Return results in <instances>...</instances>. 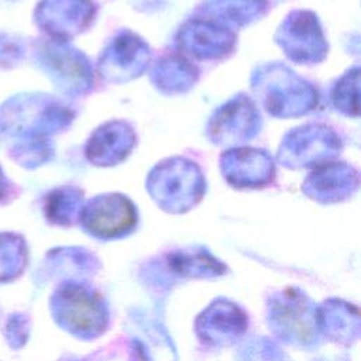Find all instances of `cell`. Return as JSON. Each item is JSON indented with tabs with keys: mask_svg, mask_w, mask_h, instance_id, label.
I'll use <instances>...</instances> for the list:
<instances>
[{
	"mask_svg": "<svg viewBox=\"0 0 361 361\" xmlns=\"http://www.w3.org/2000/svg\"><path fill=\"white\" fill-rule=\"evenodd\" d=\"M25 251L23 243L10 234L0 235V281L16 276L24 265Z\"/></svg>",
	"mask_w": 361,
	"mask_h": 361,
	"instance_id": "6da1fadb",
	"label": "cell"
},
{
	"mask_svg": "<svg viewBox=\"0 0 361 361\" xmlns=\"http://www.w3.org/2000/svg\"><path fill=\"white\" fill-rule=\"evenodd\" d=\"M59 309L63 319L75 327H83V323L89 322L92 313V306L86 296L78 295V292L71 289L62 293Z\"/></svg>",
	"mask_w": 361,
	"mask_h": 361,
	"instance_id": "7a4b0ae2",
	"label": "cell"
},
{
	"mask_svg": "<svg viewBox=\"0 0 361 361\" xmlns=\"http://www.w3.org/2000/svg\"><path fill=\"white\" fill-rule=\"evenodd\" d=\"M3 186H4V182H3V176H1V173H0V193L3 192Z\"/></svg>",
	"mask_w": 361,
	"mask_h": 361,
	"instance_id": "3957f363",
	"label": "cell"
}]
</instances>
